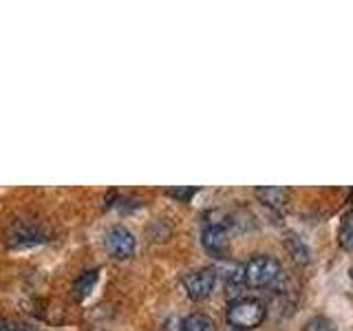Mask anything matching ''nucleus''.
<instances>
[{
	"instance_id": "nucleus-1",
	"label": "nucleus",
	"mask_w": 353,
	"mask_h": 331,
	"mask_svg": "<svg viewBox=\"0 0 353 331\" xmlns=\"http://www.w3.org/2000/svg\"><path fill=\"white\" fill-rule=\"evenodd\" d=\"M236 225V219L230 212H223V210H214V212L208 214V221L201 232V243L203 248L214 254V257L223 259L230 248V230Z\"/></svg>"
},
{
	"instance_id": "nucleus-2",
	"label": "nucleus",
	"mask_w": 353,
	"mask_h": 331,
	"mask_svg": "<svg viewBox=\"0 0 353 331\" xmlns=\"http://www.w3.org/2000/svg\"><path fill=\"white\" fill-rule=\"evenodd\" d=\"M245 285L250 287H281V283L285 281V272H283V265L276 261L274 257H268V254H256V257H252L245 268Z\"/></svg>"
},
{
	"instance_id": "nucleus-3",
	"label": "nucleus",
	"mask_w": 353,
	"mask_h": 331,
	"mask_svg": "<svg viewBox=\"0 0 353 331\" xmlns=\"http://www.w3.org/2000/svg\"><path fill=\"white\" fill-rule=\"evenodd\" d=\"M225 316H228V323L232 327L245 331V329L259 327L265 320V316H268V309H265V305L259 301V298L239 296L228 305V314Z\"/></svg>"
},
{
	"instance_id": "nucleus-4",
	"label": "nucleus",
	"mask_w": 353,
	"mask_h": 331,
	"mask_svg": "<svg viewBox=\"0 0 353 331\" xmlns=\"http://www.w3.org/2000/svg\"><path fill=\"white\" fill-rule=\"evenodd\" d=\"M216 281H219L216 272L212 268H208V270H196L188 274L183 279V287L192 301H205V298L212 296Z\"/></svg>"
},
{
	"instance_id": "nucleus-5",
	"label": "nucleus",
	"mask_w": 353,
	"mask_h": 331,
	"mask_svg": "<svg viewBox=\"0 0 353 331\" xmlns=\"http://www.w3.org/2000/svg\"><path fill=\"white\" fill-rule=\"evenodd\" d=\"M106 250L113 254L115 259H128L137 250V239L130 230L115 225L106 232Z\"/></svg>"
},
{
	"instance_id": "nucleus-6",
	"label": "nucleus",
	"mask_w": 353,
	"mask_h": 331,
	"mask_svg": "<svg viewBox=\"0 0 353 331\" xmlns=\"http://www.w3.org/2000/svg\"><path fill=\"white\" fill-rule=\"evenodd\" d=\"M44 241V232L36 225V223H27V221H22V223H16L14 228L9 230V239L7 243L11 248H33L38 245V243Z\"/></svg>"
},
{
	"instance_id": "nucleus-7",
	"label": "nucleus",
	"mask_w": 353,
	"mask_h": 331,
	"mask_svg": "<svg viewBox=\"0 0 353 331\" xmlns=\"http://www.w3.org/2000/svg\"><path fill=\"white\" fill-rule=\"evenodd\" d=\"M283 245H285L287 254H290V259L296 265H307L309 261H312V254H309L307 243L298 234H294V232H287L285 239H283Z\"/></svg>"
},
{
	"instance_id": "nucleus-8",
	"label": "nucleus",
	"mask_w": 353,
	"mask_h": 331,
	"mask_svg": "<svg viewBox=\"0 0 353 331\" xmlns=\"http://www.w3.org/2000/svg\"><path fill=\"white\" fill-rule=\"evenodd\" d=\"M256 197H259V201L268 208L281 210L287 203V199H290V192L281 185H265V188H256Z\"/></svg>"
},
{
	"instance_id": "nucleus-9",
	"label": "nucleus",
	"mask_w": 353,
	"mask_h": 331,
	"mask_svg": "<svg viewBox=\"0 0 353 331\" xmlns=\"http://www.w3.org/2000/svg\"><path fill=\"white\" fill-rule=\"evenodd\" d=\"M181 331H216V329L205 314H190L181 320Z\"/></svg>"
},
{
	"instance_id": "nucleus-10",
	"label": "nucleus",
	"mask_w": 353,
	"mask_h": 331,
	"mask_svg": "<svg viewBox=\"0 0 353 331\" xmlns=\"http://www.w3.org/2000/svg\"><path fill=\"white\" fill-rule=\"evenodd\" d=\"M338 239H340V245L342 248H345L347 252H353V208L340 221Z\"/></svg>"
},
{
	"instance_id": "nucleus-11",
	"label": "nucleus",
	"mask_w": 353,
	"mask_h": 331,
	"mask_svg": "<svg viewBox=\"0 0 353 331\" xmlns=\"http://www.w3.org/2000/svg\"><path fill=\"white\" fill-rule=\"evenodd\" d=\"M97 285V270L93 272H84L80 279L75 281V287H73V294L75 298H86L88 294L93 292V287Z\"/></svg>"
},
{
	"instance_id": "nucleus-12",
	"label": "nucleus",
	"mask_w": 353,
	"mask_h": 331,
	"mask_svg": "<svg viewBox=\"0 0 353 331\" xmlns=\"http://www.w3.org/2000/svg\"><path fill=\"white\" fill-rule=\"evenodd\" d=\"M303 331H338L336 323L327 316H314L307 320V325Z\"/></svg>"
},
{
	"instance_id": "nucleus-13",
	"label": "nucleus",
	"mask_w": 353,
	"mask_h": 331,
	"mask_svg": "<svg viewBox=\"0 0 353 331\" xmlns=\"http://www.w3.org/2000/svg\"><path fill=\"white\" fill-rule=\"evenodd\" d=\"M172 197H176V199H183V201H188V199H190L196 190H194V188H190V190H168Z\"/></svg>"
},
{
	"instance_id": "nucleus-14",
	"label": "nucleus",
	"mask_w": 353,
	"mask_h": 331,
	"mask_svg": "<svg viewBox=\"0 0 353 331\" xmlns=\"http://www.w3.org/2000/svg\"><path fill=\"white\" fill-rule=\"evenodd\" d=\"M0 331H16V327L9 323V320H3L0 318Z\"/></svg>"
},
{
	"instance_id": "nucleus-15",
	"label": "nucleus",
	"mask_w": 353,
	"mask_h": 331,
	"mask_svg": "<svg viewBox=\"0 0 353 331\" xmlns=\"http://www.w3.org/2000/svg\"><path fill=\"white\" fill-rule=\"evenodd\" d=\"M349 276H351V283H353V265H351V270H349Z\"/></svg>"
},
{
	"instance_id": "nucleus-16",
	"label": "nucleus",
	"mask_w": 353,
	"mask_h": 331,
	"mask_svg": "<svg viewBox=\"0 0 353 331\" xmlns=\"http://www.w3.org/2000/svg\"><path fill=\"white\" fill-rule=\"evenodd\" d=\"M16 331H29V329H25V327H16Z\"/></svg>"
},
{
	"instance_id": "nucleus-17",
	"label": "nucleus",
	"mask_w": 353,
	"mask_h": 331,
	"mask_svg": "<svg viewBox=\"0 0 353 331\" xmlns=\"http://www.w3.org/2000/svg\"><path fill=\"white\" fill-rule=\"evenodd\" d=\"M234 331H241V329H234Z\"/></svg>"
}]
</instances>
